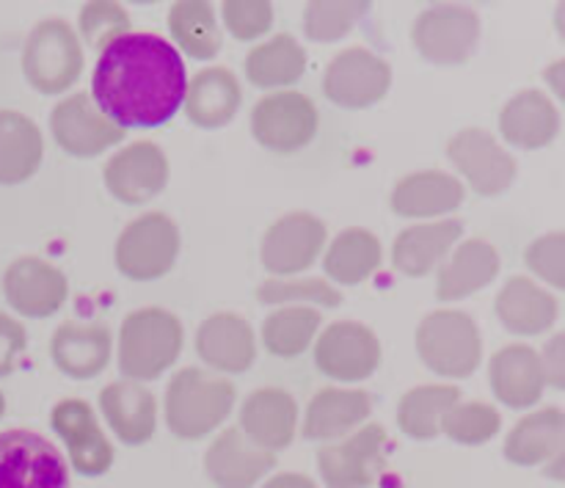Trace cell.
Returning a JSON list of instances; mask_svg holds the SVG:
<instances>
[{
	"mask_svg": "<svg viewBox=\"0 0 565 488\" xmlns=\"http://www.w3.org/2000/svg\"><path fill=\"white\" fill-rule=\"evenodd\" d=\"M185 92V64L174 44L147 31H130L108 44L92 75L94 105L121 130L171 121Z\"/></svg>",
	"mask_w": 565,
	"mask_h": 488,
	"instance_id": "obj_1",
	"label": "cell"
},
{
	"mask_svg": "<svg viewBox=\"0 0 565 488\" xmlns=\"http://www.w3.org/2000/svg\"><path fill=\"white\" fill-rule=\"evenodd\" d=\"M237 401L235 384L199 368H185L166 386V425L177 439L196 442L226 423Z\"/></svg>",
	"mask_w": 565,
	"mask_h": 488,
	"instance_id": "obj_2",
	"label": "cell"
},
{
	"mask_svg": "<svg viewBox=\"0 0 565 488\" xmlns=\"http://www.w3.org/2000/svg\"><path fill=\"white\" fill-rule=\"evenodd\" d=\"M180 318L169 309L143 307L125 318L119 331V370L127 381H154L180 359L182 353Z\"/></svg>",
	"mask_w": 565,
	"mask_h": 488,
	"instance_id": "obj_3",
	"label": "cell"
},
{
	"mask_svg": "<svg viewBox=\"0 0 565 488\" xmlns=\"http://www.w3.org/2000/svg\"><path fill=\"white\" fill-rule=\"evenodd\" d=\"M83 72V47L75 28L66 20H42L22 47V75L39 94H64Z\"/></svg>",
	"mask_w": 565,
	"mask_h": 488,
	"instance_id": "obj_4",
	"label": "cell"
},
{
	"mask_svg": "<svg viewBox=\"0 0 565 488\" xmlns=\"http://www.w3.org/2000/svg\"><path fill=\"white\" fill-rule=\"evenodd\" d=\"M417 353L430 373L441 379H469L478 370L483 340L467 312H441L425 315L417 326Z\"/></svg>",
	"mask_w": 565,
	"mask_h": 488,
	"instance_id": "obj_5",
	"label": "cell"
},
{
	"mask_svg": "<svg viewBox=\"0 0 565 488\" xmlns=\"http://www.w3.org/2000/svg\"><path fill=\"white\" fill-rule=\"evenodd\" d=\"M116 268L132 282H154L180 257V230L166 213H147L125 226L116 241Z\"/></svg>",
	"mask_w": 565,
	"mask_h": 488,
	"instance_id": "obj_6",
	"label": "cell"
},
{
	"mask_svg": "<svg viewBox=\"0 0 565 488\" xmlns=\"http://www.w3.org/2000/svg\"><path fill=\"white\" fill-rule=\"evenodd\" d=\"M0 488H72L70 467L53 442L28 428L0 434Z\"/></svg>",
	"mask_w": 565,
	"mask_h": 488,
	"instance_id": "obj_7",
	"label": "cell"
},
{
	"mask_svg": "<svg viewBox=\"0 0 565 488\" xmlns=\"http://www.w3.org/2000/svg\"><path fill=\"white\" fill-rule=\"evenodd\" d=\"M480 39V17L469 6L439 3L419 11L412 25V44L436 66L463 64Z\"/></svg>",
	"mask_w": 565,
	"mask_h": 488,
	"instance_id": "obj_8",
	"label": "cell"
},
{
	"mask_svg": "<svg viewBox=\"0 0 565 488\" xmlns=\"http://www.w3.org/2000/svg\"><path fill=\"white\" fill-rule=\"evenodd\" d=\"M386 469L384 425H364L340 445L318 450V473L326 488H370Z\"/></svg>",
	"mask_w": 565,
	"mask_h": 488,
	"instance_id": "obj_9",
	"label": "cell"
},
{
	"mask_svg": "<svg viewBox=\"0 0 565 488\" xmlns=\"http://www.w3.org/2000/svg\"><path fill=\"white\" fill-rule=\"evenodd\" d=\"M252 132L270 152H298L318 132V108L301 92L265 94L252 110Z\"/></svg>",
	"mask_w": 565,
	"mask_h": 488,
	"instance_id": "obj_10",
	"label": "cell"
},
{
	"mask_svg": "<svg viewBox=\"0 0 565 488\" xmlns=\"http://www.w3.org/2000/svg\"><path fill=\"white\" fill-rule=\"evenodd\" d=\"M392 86V66L367 47H348L334 55L323 75V94L348 110L381 103Z\"/></svg>",
	"mask_w": 565,
	"mask_h": 488,
	"instance_id": "obj_11",
	"label": "cell"
},
{
	"mask_svg": "<svg viewBox=\"0 0 565 488\" xmlns=\"http://www.w3.org/2000/svg\"><path fill=\"white\" fill-rule=\"evenodd\" d=\"M315 364L331 381H367L381 364V342L364 323L340 320L315 342Z\"/></svg>",
	"mask_w": 565,
	"mask_h": 488,
	"instance_id": "obj_12",
	"label": "cell"
},
{
	"mask_svg": "<svg viewBox=\"0 0 565 488\" xmlns=\"http://www.w3.org/2000/svg\"><path fill=\"white\" fill-rule=\"evenodd\" d=\"M50 130L66 155L81 160L97 158L125 138V130L94 105L92 94L83 92L70 94L55 105L50 114Z\"/></svg>",
	"mask_w": 565,
	"mask_h": 488,
	"instance_id": "obj_13",
	"label": "cell"
},
{
	"mask_svg": "<svg viewBox=\"0 0 565 488\" xmlns=\"http://www.w3.org/2000/svg\"><path fill=\"white\" fill-rule=\"evenodd\" d=\"M103 180L110 197L121 204H147L169 182V158L152 141L127 144L105 163Z\"/></svg>",
	"mask_w": 565,
	"mask_h": 488,
	"instance_id": "obj_14",
	"label": "cell"
},
{
	"mask_svg": "<svg viewBox=\"0 0 565 488\" xmlns=\"http://www.w3.org/2000/svg\"><path fill=\"white\" fill-rule=\"evenodd\" d=\"M50 425L70 453L72 469L83 478H99L114 467V447L105 439L103 428H99L94 409L86 401H70L55 403L53 414H50Z\"/></svg>",
	"mask_w": 565,
	"mask_h": 488,
	"instance_id": "obj_15",
	"label": "cell"
},
{
	"mask_svg": "<svg viewBox=\"0 0 565 488\" xmlns=\"http://www.w3.org/2000/svg\"><path fill=\"white\" fill-rule=\"evenodd\" d=\"M326 246V224L312 213L281 215L263 237V265L274 276H296L312 268Z\"/></svg>",
	"mask_w": 565,
	"mask_h": 488,
	"instance_id": "obj_16",
	"label": "cell"
},
{
	"mask_svg": "<svg viewBox=\"0 0 565 488\" xmlns=\"http://www.w3.org/2000/svg\"><path fill=\"white\" fill-rule=\"evenodd\" d=\"M447 158L480 197H497V193L508 191L516 177V163L511 155L502 152L500 144L478 127L456 132L447 144Z\"/></svg>",
	"mask_w": 565,
	"mask_h": 488,
	"instance_id": "obj_17",
	"label": "cell"
},
{
	"mask_svg": "<svg viewBox=\"0 0 565 488\" xmlns=\"http://www.w3.org/2000/svg\"><path fill=\"white\" fill-rule=\"evenodd\" d=\"M3 296L17 315L50 318L64 307L70 296V282L47 259L20 257L6 268Z\"/></svg>",
	"mask_w": 565,
	"mask_h": 488,
	"instance_id": "obj_18",
	"label": "cell"
},
{
	"mask_svg": "<svg viewBox=\"0 0 565 488\" xmlns=\"http://www.w3.org/2000/svg\"><path fill=\"white\" fill-rule=\"evenodd\" d=\"M274 467V453L254 445L241 428H226L204 453V475L215 488H254Z\"/></svg>",
	"mask_w": 565,
	"mask_h": 488,
	"instance_id": "obj_19",
	"label": "cell"
},
{
	"mask_svg": "<svg viewBox=\"0 0 565 488\" xmlns=\"http://www.w3.org/2000/svg\"><path fill=\"white\" fill-rule=\"evenodd\" d=\"M241 431L268 453L287 450L298 431V403L279 386L252 392L241 409Z\"/></svg>",
	"mask_w": 565,
	"mask_h": 488,
	"instance_id": "obj_20",
	"label": "cell"
},
{
	"mask_svg": "<svg viewBox=\"0 0 565 488\" xmlns=\"http://www.w3.org/2000/svg\"><path fill=\"white\" fill-rule=\"evenodd\" d=\"M114 337L105 323H77L66 320L50 340L53 364L72 381H92L108 368Z\"/></svg>",
	"mask_w": 565,
	"mask_h": 488,
	"instance_id": "obj_21",
	"label": "cell"
},
{
	"mask_svg": "<svg viewBox=\"0 0 565 488\" xmlns=\"http://www.w3.org/2000/svg\"><path fill=\"white\" fill-rule=\"evenodd\" d=\"M99 412L127 447L147 445L158 428V401L136 381H114L99 392Z\"/></svg>",
	"mask_w": 565,
	"mask_h": 488,
	"instance_id": "obj_22",
	"label": "cell"
},
{
	"mask_svg": "<svg viewBox=\"0 0 565 488\" xmlns=\"http://www.w3.org/2000/svg\"><path fill=\"white\" fill-rule=\"evenodd\" d=\"M196 353L218 373H246L257 359V337L241 315H210L196 331Z\"/></svg>",
	"mask_w": 565,
	"mask_h": 488,
	"instance_id": "obj_23",
	"label": "cell"
},
{
	"mask_svg": "<svg viewBox=\"0 0 565 488\" xmlns=\"http://www.w3.org/2000/svg\"><path fill=\"white\" fill-rule=\"evenodd\" d=\"M370 414H373V397L367 392L326 386L309 401L301 434L309 442L342 439L367 423Z\"/></svg>",
	"mask_w": 565,
	"mask_h": 488,
	"instance_id": "obj_24",
	"label": "cell"
},
{
	"mask_svg": "<svg viewBox=\"0 0 565 488\" xmlns=\"http://www.w3.org/2000/svg\"><path fill=\"white\" fill-rule=\"evenodd\" d=\"M241 103L243 88L235 72L226 70V66H207V70L196 72L193 81L188 83L182 105H185L191 125L202 127V130H218L235 119Z\"/></svg>",
	"mask_w": 565,
	"mask_h": 488,
	"instance_id": "obj_25",
	"label": "cell"
},
{
	"mask_svg": "<svg viewBox=\"0 0 565 488\" xmlns=\"http://www.w3.org/2000/svg\"><path fill=\"white\" fill-rule=\"evenodd\" d=\"M461 221H436V224L408 226L397 235L392 246V265L408 279H423L436 265L450 254L456 241L461 237Z\"/></svg>",
	"mask_w": 565,
	"mask_h": 488,
	"instance_id": "obj_26",
	"label": "cell"
},
{
	"mask_svg": "<svg viewBox=\"0 0 565 488\" xmlns=\"http://www.w3.org/2000/svg\"><path fill=\"white\" fill-rule=\"evenodd\" d=\"M463 202V185L445 171H417L397 182L392 210L403 219H434L452 213Z\"/></svg>",
	"mask_w": 565,
	"mask_h": 488,
	"instance_id": "obj_27",
	"label": "cell"
},
{
	"mask_svg": "<svg viewBox=\"0 0 565 488\" xmlns=\"http://www.w3.org/2000/svg\"><path fill=\"white\" fill-rule=\"evenodd\" d=\"M491 390L505 406L527 409L539 403L544 390V370L533 348L508 346L494 353L489 368Z\"/></svg>",
	"mask_w": 565,
	"mask_h": 488,
	"instance_id": "obj_28",
	"label": "cell"
},
{
	"mask_svg": "<svg viewBox=\"0 0 565 488\" xmlns=\"http://www.w3.org/2000/svg\"><path fill=\"white\" fill-rule=\"evenodd\" d=\"M44 158V138L36 121L20 110H0V185L31 180Z\"/></svg>",
	"mask_w": 565,
	"mask_h": 488,
	"instance_id": "obj_29",
	"label": "cell"
},
{
	"mask_svg": "<svg viewBox=\"0 0 565 488\" xmlns=\"http://www.w3.org/2000/svg\"><path fill=\"white\" fill-rule=\"evenodd\" d=\"M500 270V257L494 248L483 241H467L450 254L439 270L436 282V298L439 301H461L478 293L480 287L491 285Z\"/></svg>",
	"mask_w": 565,
	"mask_h": 488,
	"instance_id": "obj_30",
	"label": "cell"
},
{
	"mask_svg": "<svg viewBox=\"0 0 565 488\" xmlns=\"http://www.w3.org/2000/svg\"><path fill=\"white\" fill-rule=\"evenodd\" d=\"M381 259H384V248H381L379 237L362 226H353L331 241L323 270L337 285L353 287L367 282L381 268Z\"/></svg>",
	"mask_w": 565,
	"mask_h": 488,
	"instance_id": "obj_31",
	"label": "cell"
},
{
	"mask_svg": "<svg viewBox=\"0 0 565 488\" xmlns=\"http://www.w3.org/2000/svg\"><path fill=\"white\" fill-rule=\"evenodd\" d=\"M502 138L522 149H539L555 138L557 114L550 99L539 92H522L502 108Z\"/></svg>",
	"mask_w": 565,
	"mask_h": 488,
	"instance_id": "obj_32",
	"label": "cell"
},
{
	"mask_svg": "<svg viewBox=\"0 0 565 488\" xmlns=\"http://www.w3.org/2000/svg\"><path fill=\"white\" fill-rule=\"evenodd\" d=\"M303 72H307V50L290 33H279L246 55V77L257 88H285L301 81Z\"/></svg>",
	"mask_w": 565,
	"mask_h": 488,
	"instance_id": "obj_33",
	"label": "cell"
},
{
	"mask_svg": "<svg viewBox=\"0 0 565 488\" xmlns=\"http://www.w3.org/2000/svg\"><path fill=\"white\" fill-rule=\"evenodd\" d=\"M461 401V390L450 384L414 386L401 397L397 406V425L408 439L428 442L441 434V420L456 403Z\"/></svg>",
	"mask_w": 565,
	"mask_h": 488,
	"instance_id": "obj_34",
	"label": "cell"
},
{
	"mask_svg": "<svg viewBox=\"0 0 565 488\" xmlns=\"http://www.w3.org/2000/svg\"><path fill=\"white\" fill-rule=\"evenodd\" d=\"M497 318L513 335H541L555 320V301L527 279H511L497 296Z\"/></svg>",
	"mask_w": 565,
	"mask_h": 488,
	"instance_id": "obj_35",
	"label": "cell"
},
{
	"mask_svg": "<svg viewBox=\"0 0 565 488\" xmlns=\"http://www.w3.org/2000/svg\"><path fill=\"white\" fill-rule=\"evenodd\" d=\"M169 31L177 47L185 50L193 61H210L221 53V28L215 9L204 0H180L169 9Z\"/></svg>",
	"mask_w": 565,
	"mask_h": 488,
	"instance_id": "obj_36",
	"label": "cell"
},
{
	"mask_svg": "<svg viewBox=\"0 0 565 488\" xmlns=\"http://www.w3.org/2000/svg\"><path fill=\"white\" fill-rule=\"evenodd\" d=\"M320 329V312L309 307H290L270 312L263 323V342L279 359H296L312 346Z\"/></svg>",
	"mask_w": 565,
	"mask_h": 488,
	"instance_id": "obj_37",
	"label": "cell"
},
{
	"mask_svg": "<svg viewBox=\"0 0 565 488\" xmlns=\"http://www.w3.org/2000/svg\"><path fill=\"white\" fill-rule=\"evenodd\" d=\"M565 431V417L555 409H546V412L533 414V417L522 420V423L513 428V434L505 442V456L508 462L522 464H539L561 445Z\"/></svg>",
	"mask_w": 565,
	"mask_h": 488,
	"instance_id": "obj_38",
	"label": "cell"
},
{
	"mask_svg": "<svg viewBox=\"0 0 565 488\" xmlns=\"http://www.w3.org/2000/svg\"><path fill=\"white\" fill-rule=\"evenodd\" d=\"M497 431H500V414L478 401L456 403L441 420V434L467 447L483 445L491 436H497Z\"/></svg>",
	"mask_w": 565,
	"mask_h": 488,
	"instance_id": "obj_39",
	"label": "cell"
},
{
	"mask_svg": "<svg viewBox=\"0 0 565 488\" xmlns=\"http://www.w3.org/2000/svg\"><path fill=\"white\" fill-rule=\"evenodd\" d=\"M370 11V3H307L303 9V33L312 42H337L353 31Z\"/></svg>",
	"mask_w": 565,
	"mask_h": 488,
	"instance_id": "obj_40",
	"label": "cell"
},
{
	"mask_svg": "<svg viewBox=\"0 0 565 488\" xmlns=\"http://www.w3.org/2000/svg\"><path fill=\"white\" fill-rule=\"evenodd\" d=\"M259 304H290L303 307V301L320 304V307H340L342 293L331 287L326 279H270L257 287Z\"/></svg>",
	"mask_w": 565,
	"mask_h": 488,
	"instance_id": "obj_41",
	"label": "cell"
},
{
	"mask_svg": "<svg viewBox=\"0 0 565 488\" xmlns=\"http://www.w3.org/2000/svg\"><path fill=\"white\" fill-rule=\"evenodd\" d=\"M77 25H81L83 42L103 53L108 44L130 33V17L121 9V3H86L77 17Z\"/></svg>",
	"mask_w": 565,
	"mask_h": 488,
	"instance_id": "obj_42",
	"label": "cell"
},
{
	"mask_svg": "<svg viewBox=\"0 0 565 488\" xmlns=\"http://www.w3.org/2000/svg\"><path fill=\"white\" fill-rule=\"evenodd\" d=\"M221 17L230 33L241 42H254L274 28V6L265 0H226Z\"/></svg>",
	"mask_w": 565,
	"mask_h": 488,
	"instance_id": "obj_43",
	"label": "cell"
},
{
	"mask_svg": "<svg viewBox=\"0 0 565 488\" xmlns=\"http://www.w3.org/2000/svg\"><path fill=\"white\" fill-rule=\"evenodd\" d=\"M527 265L552 285L565 287V235H546L527 248Z\"/></svg>",
	"mask_w": 565,
	"mask_h": 488,
	"instance_id": "obj_44",
	"label": "cell"
},
{
	"mask_svg": "<svg viewBox=\"0 0 565 488\" xmlns=\"http://www.w3.org/2000/svg\"><path fill=\"white\" fill-rule=\"evenodd\" d=\"M25 348H28V335L25 329H22L20 320L0 312V379L14 373V368L20 364V357L25 353Z\"/></svg>",
	"mask_w": 565,
	"mask_h": 488,
	"instance_id": "obj_45",
	"label": "cell"
},
{
	"mask_svg": "<svg viewBox=\"0 0 565 488\" xmlns=\"http://www.w3.org/2000/svg\"><path fill=\"white\" fill-rule=\"evenodd\" d=\"M541 370H544V381H550L557 390H565V335L555 337V340L546 346Z\"/></svg>",
	"mask_w": 565,
	"mask_h": 488,
	"instance_id": "obj_46",
	"label": "cell"
},
{
	"mask_svg": "<svg viewBox=\"0 0 565 488\" xmlns=\"http://www.w3.org/2000/svg\"><path fill=\"white\" fill-rule=\"evenodd\" d=\"M263 488H318V484H315L312 478H307V475L281 473L276 475V478H270Z\"/></svg>",
	"mask_w": 565,
	"mask_h": 488,
	"instance_id": "obj_47",
	"label": "cell"
},
{
	"mask_svg": "<svg viewBox=\"0 0 565 488\" xmlns=\"http://www.w3.org/2000/svg\"><path fill=\"white\" fill-rule=\"evenodd\" d=\"M546 81H550V86L565 99V61H561V64H552L550 70H546Z\"/></svg>",
	"mask_w": 565,
	"mask_h": 488,
	"instance_id": "obj_48",
	"label": "cell"
},
{
	"mask_svg": "<svg viewBox=\"0 0 565 488\" xmlns=\"http://www.w3.org/2000/svg\"><path fill=\"white\" fill-rule=\"evenodd\" d=\"M3 412H6V397L3 392H0V417H3Z\"/></svg>",
	"mask_w": 565,
	"mask_h": 488,
	"instance_id": "obj_49",
	"label": "cell"
}]
</instances>
